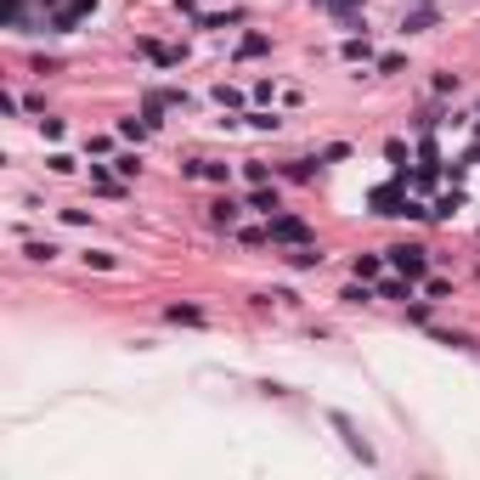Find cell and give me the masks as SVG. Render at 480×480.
Masks as SVG:
<instances>
[{"instance_id": "obj_14", "label": "cell", "mask_w": 480, "mask_h": 480, "mask_svg": "<svg viewBox=\"0 0 480 480\" xmlns=\"http://www.w3.org/2000/svg\"><path fill=\"white\" fill-rule=\"evenodd\" d=\"M356 277H379V254H362L356 260Z\"/></svg>"}, {"instance_id": "obj_2", "label": "cell", "mask_w": 480, "mask_h": 480, "mask_svg": "<svg viewBox=\"0 0 480 480\" xmlns=\"http://www.w3.org/2000/svg\"><path fill=\"white\" fill-rule=\"evenodd\" d=\"M277 243H311V232H306V221H294V215H271V226H266Z\"/></svg>"}, {"instance_id": "obj_11", "label": "cell", "mask_w": 480, "mask_h": 480, "mask_svg": "<svg viewBox=\"0 0 480 480\" xmlns=\"http://www.w3.org/2000/svg\"><path fill=\"white\" fill-rule=\"evenodd\" d=\"M90 181H96V187H102V192H119V181H113V175H108V169H102V164H90Z\"/></svg>"}, {"instance_id": "obj_6", "label": "cell", "mask_w": 480, "mask_h": 480, "mask_svg": "<svg viewBox=\"0 0 480 480\" xmlns=\"http://www.w3.org/2000/svg\"><path fill=\"white\" fill-rule=\"evenodd\" d=\"M379 294H385V300H407V294H412V277H385Z\"/></svg>"}, {"instance_id": "obj_5", "label": "cell", "mask_w": 480, "mask_h": 480, "mask_svg": "<svg viewBox=\"0 0 480 480\" xmlns=\"http://www.w3.org/2000/svg\"><path fill=\"white\" fill-rule=\"evenodd\" d=\"M249 204H254L260 215H277V209H283V204H277V187H266V181H260V192H254Z\"/></svg>"}, {"instance_id": "obj_15", "label": "cell", "mask_w": 480, "mask_h": 480, "mask_svg": "<svg viewBox=\"0 0 480 480\" xmlns=\"http://www.w3.org/2000/svg\"><path fill=\"white\" fill-rule=\"evenodd\" d=\"M238 51H243V57H260V51H266V34H249V40H243Z\"/></svg>"}, {"instance_id": "obj_10", "label": "cell", "mask_w": 480, "mask_h": 480, "mask_svg": "<svg viewBox=\"0 0 480 480\" xmlns=\"http://www.w3.org/2000/svg\"><path fill=\"white\" fill-rule=\"evenodd\" d=\"M164 317H169V322H204V311H192V306H169Z\"/></svg>"}, {"instance_id": "obj_12", "label": "cell", "mask_w": 480, "mask_h": 480, "mask_svg": "<svg viewBox=\"0 0 480 480\" xmlns=\"http://www.w3.org/2000/svg\"><path fill=\"white\" fill-rule=\"evenodd\" d=\"M23 254H28V260H57V243H28Z\"/></svg>"}, {"instance_id": "obj_4", "label": "cell", "mask_w": 480, "mask_h": 480, "mask_svg": "<svg viewBox=\"0 0 480 480\" xmlns=\"http://www.w3.org/2000/svg\"><path fill=\"white\" fill-rule=\"evenodd\" d=\"M209 221H215V226H238V204H232V198H215V204H209Z\"/></svg>"}, {"instance_id": "obj_13", "label": "cell", "mask_w": 480, "mask_h": 480, "mask_svg": "<svg viewBox=\"0 0 480 480\" xmlns=\"http://www.w3.org/2000/svg\"><path fill=\"white\" fill-rule=\"evenodd\" d=\"M345 57L350 63H367V40H345Z\"/></svg>"}, {"instance_id": "obj_8", "label": "cell", "mask_w": 480, "mask_h": 480, "mask_svg": "<svg viewBox=\"0 0 480 480\" xmlns=\"http://www.w3.org/2000/svg\"><path fill=\"white\" fill-rule=\"evenodd\" d=\"M424 28H435V11H412L407 17V34H424Z\"/></svg>"}, {"instance_id": "obj_9", "label": "cell", "mask_w": 480, "mask_h": 480, "mask_svg": "<svg viewBox=\"0 0 480 480\" xmlns=\"http://www.w3.org/2000/svg\"><path fill=\"white\" fill-rule=\"evenodd\" d=\"M345 300H350V306H367V300H373V288H367V277H362V283H350V288H345Z\"/></svg>"}, {"instance_id": "obj_3", "label": "cell", "mask_w": 480, "mask_h": 480, "mask_svg": "<svg viewBox=\"0 0 480 480\" xmlns=\"http://www.w3.org/2000/svg\"><path fill=\"white\" fill-rule=\"evenodd\" d=\"M333 429H339V435H345V447H350V452H356V458H362V464H373V447H367V441H362V435H356V429H350V418H345V412H333Z\"/></svg>"}, {"instance_id": "obj_16", "label": "cell", "mask_w": 480, "mask_h": 480, "mask_svg": "<svg viewBox=\"0 0 480 480\" xmlns=\"http://www.w3.org/2000/svg\"><path fill=\"white\" fill-rule=\"evenodd\" d=\"M215 102H221V108H238L243 96H238V90H232V85H215Z\"/></svg>"}, {"instance_id": "obj_7", "label": "cell", "mask_w": 480, "mask_h": 480, "mask_svg": "<svg viewBox=\"0 0 480 480\" xmlns=\"http://www.w3.org/2000/svg\"><path fill=\"white\" fill-rule=\"evenodd\" d=\"M147 130H153L147 119H119V136H130V142H147Z\"/></svg>"}, {"instance_id": "obj_1", "label": "cell", "mask_w": 480, "mask_h": 480, "mask_svg": "<svg viewBox=\"0 0 480 480\" xmlns=\"http://www.w3.org/2000/svg\"><path fill=\"white\" fill-rule=\"evenodd\" d=\"M390 260H396V271H401V277H412V283L429 271V254H424L418 243H396V249H390Z\"/></svg>"}]
</instances>
